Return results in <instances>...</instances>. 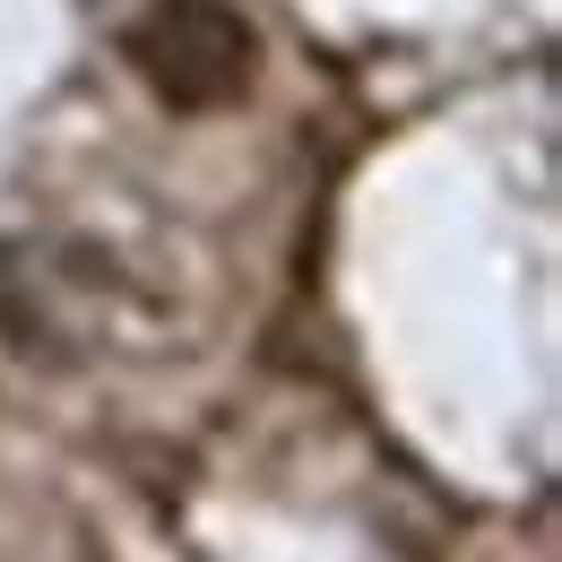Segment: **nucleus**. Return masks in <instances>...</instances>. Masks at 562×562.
Wrapping results in <instances>:
<instances>
[{
    "instance_id": "f257e3e1",
    "label": "nucleus",
    "mask_w": 562,
    "mask_h": 562,
    "mask_svg": "<svg viewBox=\"0 0 562 562\" xmlns=\"http://www.w3.org/2000/svg\"><path fill=\"white\" fill-rule=\"evenodd\" d=\"M122 53L165 113H225L260 78V35L234 0H147Z\"/></svg>"
}]
</instances>
